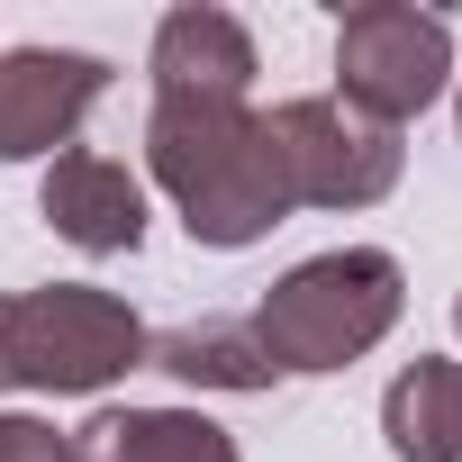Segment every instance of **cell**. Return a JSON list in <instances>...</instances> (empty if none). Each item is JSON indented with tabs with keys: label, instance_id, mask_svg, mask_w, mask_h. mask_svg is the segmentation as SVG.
Returning <instances> with one entry per match:
<instances>
[{
	"label": "cell",
	"instance_id": "10",
	"mask_svg": "<svg viewBox=\"0 0 462 462\" xmlns=\"http://www.w3.org/2000/svg\"><path fill=\"white\" fill-rule=\"evenodd\" d=\"M381 435H390V462H462V363L417 354L381 390Z\"/></svg>",
	"mask_w": 462,
	"mask_h": 462
},
{
	"label": "cell",
	"instance_id": "5",
	"mask_svg": "<svg viewBox=\"0 0 462 462\" xmlns=\"http://www.w3.org/2000/svg\"><path fill=\"white\" fill-rule=\"evenodd\" d=\"M453 82V28L435 10H408V0H363V10L336 19V100L408 127L435 91Z\"/></svg>",
	"mask_w": 462,
	"mask_h": 462
},
{
	"label": "cell",
	"instance_id": "3",
	"mask_svg": "<svg viewBox=\"0 0 462 462\" xmlns=\"http://www.w3.org/2000/svg\"><path fill=\"white\" fill-rule=\"evenodd\" d=\"M145 318L100 291V282H46L10 300V390H46V399H100L109 381H127L145 363Z\"/></svg>",
	"mask_w": 462,
	"mask_h": 462
},
{
	"label": "cell",
	"instance_id": "2",
	"mask_svg": "<svg viewBox=\"0 0 462 462\" xmlns=\"http://www.w3.org/2000/svg\"><path fill=\"white\" fill-rule=\"evenodd\" d=\"M408 309V273L399 254L381 245H336V254H309L291 263L263 309H254V336L273 354V372H345L363 363Z\"/></svg>",
	"mask_w": 462,
	"mask_h": 462
},
{
	"label": "cell",
	"instance_id": "8",
	"mask_svg": "<svg viewBox=\"0 0 462 462\" xmlns=\"http://www.w3.org/2000/svg\"><path fill=\"white\" fill-rule=\"evenodd\" d=\"M254 73V37L226 10H172L154 28V100H245Z\"/></svg>",
	"mask_w": 462,
	"mask_h": 462
},
{
	"label": "cell",
	"instance_id": "14",
	"mask_svg": "<svg viewBox=\"0 0 462 462\" xmlns=\"http://www.w3.org/2000/svg\"><path fill=\"white\" fill-rule=\"evenodd\" d=\"M453 127H462V82H453Z\"/></svg>",
	"mask_w": 462,
	"mask_h": 462
},
{
	"label": "cell",
	"instance_id": "9",
	"mask_svg": "<svg viewBox=\"0 0 462 462\" xmlns=\"http://www.w3.org/2000/svg\"><path fill=\"white\" fill-rule=\"evenodd\" d=\"M73 462H245V453L199 408H100L82 417Z\"/></svg>",
	"mask_w": 462,
	"mask_h": 462
},
{
	"label": "cell",
	"instance_id": "12",
	"mask_svg": "<svg viewBox=\"0 0 462 462\" xmlns=\"http://www.w3.org/2000/svg\"><path fill=\"white\" fill-rule=\"evenodd\" d=\"M0 462H73V435H55L46 417L0 408Z\"/></svg>",
	"mask_w": 462,
	"mask_h": 462
},
{
	"label": "cell",
	"instance_id": "1",
	"mask_svg": "<svg viewBox=\"0 0 462 462\" xmlns=\"http://www.w3.org/2000/svg\"><path fill=\"white\" fill-rule=\"evenodd\" d=\"M145 163L172 190L190 245L245 254L291 217L273 136H263V118L245 100H154L145 109Z\"/></svg>",
	"mask_w": 462,
	"mask_h": 462
},
{
	"label": "cell",
	"instance_id": "7",
	"mask_svg": "<svg viewBox=\"0 0 462 462\" xmlns=\"http://www.w3.org/2000/svg\"><path fill=\"white\" fill-rule=\"evenodd\" d=\"M37 208H46V226H55L73 254H136V245H145V181H136L118 154L64 145V154L46 163Z\"/></svg>",
	"mask_w": 462,
	"mask_h": 462
},
{
	"label": "cell",
	"instance_id": "11",
	"mask_svg": "<svg viewBox=\"0 0 462 462\" xmlns=\"http://www.w3.org/2000/svg\"><path fill=\"white\" fill-rule=\"evenodd\" d=\"M145 363L172 372L181 390H273L282 381L273 354H263V336H254V318H190V327L154 336Z\"/></svg>",
	"mask_w": 462,
	"mask_h": 462
},
{
	"label": "cell",
	"instance_id": "13",
	"mask_svg": "<svg viewBox=\"0 0 462 462\" xmlns=\"http://www.w3.org/2000/svg\"><path fill=\"white\" fill-rule=\"evenodd\" d=\"M0 390H10V300H0Z\"/></svg>",
	"mask_w": 462,
	"mask_h": 462
},
{
	"label": "cell",
	"instance_id": "6",
	"mask_svg": "<svg viewBox=\"0 0 462 462\" xmlns=\"http://www.w3.org/2000/svg\"><path fill=\"white\" fill-rule=\"evenodd\" d=\"M109 64L82 46H10L0 55V163H37L64 154L82 136V118L100 109Z\"/></svg>",
	"mask_w": 462,
	"mask_h": 462
},
{
	"label": "cell",
	"instance_id": "15",
	"mask_svg": "<svg viewBox=\"0 0 462 462\" xmlns=\"http://www.w3.org/2000/svg\"><path fill=\"white\" fill-rule=\"evenodd\" d=\"M453 336H462V300H453Z\"/></svg>",
	"mask_w": 462,
	"mask_h": 462
},
{
	"label": "cell",
	"instance_id": "4",
	"mask_svg": "<svg viewBox=\"0 0 462 462\" xmlns=\"http://www.w3.org/2000/svg\"><path fill=\"white\" fill-rule=\"evenodd\" d=\"M263 136H273V163H282V190L291 208H372L399 190V127L345 109L336 91H309V100H282L263 109Z\"/></svg>",
	"mask_w": 462,
	"mask_h": 462
}]
</instances>
